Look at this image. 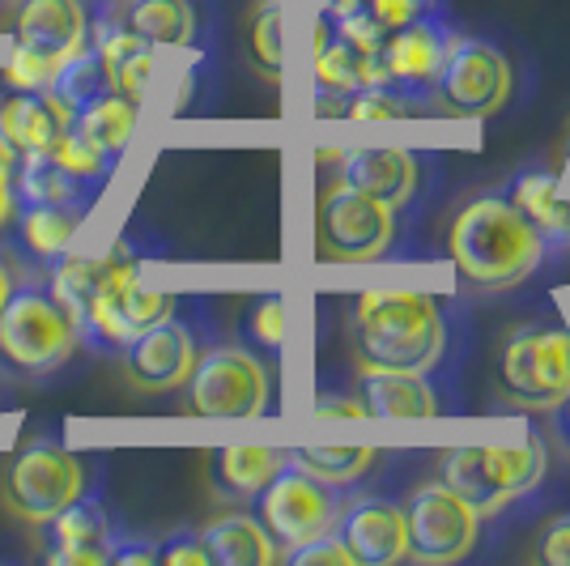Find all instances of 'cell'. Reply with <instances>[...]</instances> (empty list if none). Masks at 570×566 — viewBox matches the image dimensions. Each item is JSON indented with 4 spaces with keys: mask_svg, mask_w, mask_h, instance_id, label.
<instances>
[{
    "mask_svg": "<svg viewBox=\"0 0 570 566\" xmlns=\"http://www.w3.org/2000/svg\"><path fill=\"white\" fill-rule=\"evenodd\" d=\"M18 290V269H13V260H9V252L0 247V308L9 303V294Z\"/></svg>",
    "mask_w": 570,
    "mask_h": 566,
    "instance_id": "b9f144b4",
    "label": "cell"
},
{
    "mask_svg": "<svg viewBox=\"0 0 570 566\" xmlns=\"http://www.w3.org/2000/svg\"><path fill=\"white\" fill-rule=\"evenodd\" d=\"M285 563L289 566H357L354 554L341 545L336 533H324V537H311V541L285 549Z\"/></svg>",
    "mask_w": 570,
    "mask_h": 566,
    "instance_id": "8d00e7d4",
    "label": "cell"
},
{
    "mask_svg": "<svg viewBox=\"0 0 570 566\" xmlns=\"http://www.w3.org/2000/svg\"><path fill=\"white\" fill-rule=\"evenodd\" d=\"M102 192L98 179H81L69 166L60 163L51 149H30L13 166V196L18 209L22 205H95V196Z\"/></svg>",
    "mask_w": 570,
    "mask_h": 566,
    "instance_id": "44dd1931",
    "label": "cell"
},
{
    "mask_svg": "<svg viewBox=\"0 0 570 566\" xmlns=\"http://www.w3.org/2000/svg\"><path fill=\"white\" fill-rule=\"evenodd\" d=\"M268 371L252 350L214 345L196 354L188 375V409L200 418H261L268 413Z\"/></svg>",
    "mask_w": 570,
    "mask_h": 566,
    "instance_id": "8fae6325",
    "label": "cell"
},
{
    "mask_svg": "<svg viewBox=\"0 0 570 566\" xmlns=\"http://www.w3.org/2000/svg\"><path fill=\"white\" fill-rule=\"evenodd\" d=\"M333 533L357 566H392L404 558V511L401 502L383 495H366L341 507Z\"/></svg>",
    "mask_w": 570,
    "mask_h": 566,
    "instance_id": "ac0fdd59",
    "label": "cell"
},
{
    "mask_svg": "<svg viewBox=\"0 0 570 566\" xmlns=\"http://www.w3.org/2000/svg\"><path fill=\"white\" fill-rule=\"evenodd\" d=\"M81 341L72 311L48 282H26L0 308V362L26 379L56 375Z\"/></svg>",
    "mask_w": 570,
    "mask_h": 566,
    "instance_id": "277c9868",
    "label": "cell"
},
{
    "mask_svg": "<svg viewBox=\"0 0 570 566\" xmlns=\"http://www.w3.org/2000/svg\"><path fill=\"white\" fill-rule=\"evenodd\" d=\"M426 111V98L409 95L401 86H371V90H357L345 107V116L357 124H383V119H409Z\"/></svg>",
    "mask_w": 570,
    "mask_h": 566,
    "instance_id": "1f68e13d",
    "label": "cell"
},
{
    "mask_svg": "<svg viewBox=\"0 0 570 566\" xmlns=\"http://www.w3.org/2000/svg\"><path fill=\"white\" fill-rule=\"evenodd\" d=\"M511 86H515L511 60L494 43L455 35V43L448 48V60L434 77L430 95H434V107L443 116L485 119L502 111V103L511 98Z\"/></svg>",
    "mask_w": 570,
    "mask_h": 566,
    "instance_id": "9c48e42d",
    "label": "cell"
},
{
    "mask_svg": "<svg viewBox=\"0 0 570 566\" xmlns=\"http://www.w3.org/2000/svg\"><path fill=\"white\" fill-rule=\"evenodd\" d=\"M404 511V558L422 566L460 563L476 541L481 516L464 498L455 495L448 481H426L409 490L401 502Z\"/></svg>",
    "mask_w": 570,
    "mask_h": 566,
    "instance_id": "30bf717a",
    "label": "cell"
},
{
    "mask_svg": "<svg viewBox=\"0 0 570 566\" xmlns=\"http://www.w3.org/2000/svg\"><path fill=\"white\" fill-rule=\"evenodd\" d=\"M366 13L383 30H401V26L422 22V18H439L443 13V0H366Z\"/></svg>",
    "mask_w": 570,
    "mask_h": 566,
    "instance_id": "d590c367",
    "label": "cell"
},
{
    "mask_svg": "<svg viewBox=\"0 0 570 566\" xmlns=\"http://www.w3.org/2000/svg\"><path fill=\"white\" fill-rule=\"evenodd\" d=\"M311 409L315 418H366V404L357 392H320Z\"/></svg>",
    "mask_w": 570,
    "mask_h": 566,
    "instance_id": "f35d334b",
    "label": "cell"
},
{
    "mask_svg": "<svg viewBox=\"0 0 570 566\" xmlns=\"http://www.w3.org/2000/svg\"><path fill=\"white\" fill-rule=\"evenodd\" d=\"M200 541H205V549H209V558L217 566H273L282 558V549L268 537V528L256 516H247V511L209 519L200 528Z\"/></svg>",
    "mask_w": 570,
    "mask_h": 566,
    "instance_id": "d4e9b609",
    "label": "cell"
},
{
    "mask_svg": "<svg viewBox=\"0 0 570 566\" xmlns=\"http://www.w3.org/2000/svg\"><path fill=\"white\" fill-rule=\"evenodd\" d=\"M48 563L51 566H107L111 563V545H116L119 528L111 524V511L102 495L86 490L72 498L60 516L48 524Z\"/></svg>",
    "mask_w": 570,
    "mask_h": 566,
    "instance_id": "9a60e30c",
    "label": "cell"
},
{
    "mask_svg": "<svg viewBox=\"0 0 570 566\" xmlns=\"http://www.w3.org/2000/svg\"><path fill=\"white\" fill-rule=\"evenodd\" d=\"M175 311H179V299L170 290L145 285L137 243L132 238H116L98 256L95 290H90V299L77 311V332L95 350H124L128 341H137L145 329L163 324Z\"/></svg>",
    "mask_w": 570,
    "mask_h": 566,
    "instance_id": "3957f363",
    "label": "cell"
},
{
    "mask_svg": "<svg viewBox=\"0 0 570 566\" xmlns=\"http://www.w3.org/2000/svg\"><path fill=\"white\" fill-rule=\"evenodd\" d=\"M196 354H200L196 350V332L175 311L163 324L145 329L137 341L124 345V375L145 397H163V392H175V388L188 383Z\"/></svg>",
    "mask_w": 570,
    "mask_h": 566,
    "instance_id": "4fadbf2b",
    "label": "cell"
},
{
    "mask_svg": "<svg viewBox=\"0 0 570 566\" xmlns=\"http://www.w3.org/2000/svg\"><path fill=\"white\" fill-rule=\"evenodd\" d=\"M324 18H345V13H354V9H362L366 0H311Z\"/></svg>",
    "mask_w": 570,
    "mask_h": 566,
    "instance_id": "7bdbcfd3",
    "label": "cell"
},
{
    "mask_svg": "<svg viewBox=\"0 0 570 566\" xmlns=\"http://www.w3.org/2000/svg\"><path fill=\"white\" fill-rule=\"evenodd\" d=\"M341 495L336 486L311 477V472L285 465L261 495H256V519L268 528V537L277 541V549H294V545L311 541L333 533L336 516H341Z\"/></svg>",
    "mask_w": 570,
    "mask_h": 566,
    "instance_id": "7c38bea8",
    "label": "cell"
},
{
    "mask_svg": "<svg viewBox=\"0 0 570 566\" xmlns=\"http://www.w3.org/2000/svg\"><path fill=\"white\" fill-rule=\"evenodd\" d=\"M111 563H119V566H154V563H158V545L137 541L132 533H119L116 545H111Z\"/></svg>",
    "mask_w": 570,
    "mask_h": 566,
    "instance_id": "ab89813d",
    "label": "cell"
},
{
    "mask_svg": "<svg viewBox=\"0 0 570 566\" xmlns=\"http://www.w3.org/2000/svg\"><path fill=\"white\" fill-rule=\"evenodd\" d=\"M515 209L541 231V238L553 247H570V196L562 188V179L553 170H520L511 179V192Z\"/></svg>",
    "mask_w": 570,
    "mask_h": 566,
    "instance_id": "603a6c76",
    "label": "cell"
},
{
    "mask_svg": "<svg viewBox=\"0 0 570 566\" xmlns=\"http://www.w3.org/2000/svg\"><path fill=\"white\" fill-rule=\"evenodd\" d=\"M396 209L336 179L315 209V252L328 264H371L392 252Z\"/></svg>",
    "mask_w": 570,
    "mask_h": 566,
    "instance_id": "ba28073f",
    "label": "cell"
},
{
    "mask_svg": "<svg viewBox=\"0 0 570 566\" xmlns=\"http://www.w3.org/2000/svg\"><path fill=\"white\" fill-rule=\"evenodd\" d=\"M51 98L69 111V116H77L81 107H90L95 98L111 95V77H107V65H102V56H98L95 48L77 51V56H69L60 69H56V77H51Z\"/></svg>",
    "mask_w": 570,
    "mask_h": 566,
    "instance_id": "f1b7e54d",
    "label": "cell"
},
{
    "mask_svg": "<svg viewBox=\"0 0 570 566\" xmlns=\"http://www.w3.org/2000/svg\"><path fill=\"white\" fill-rule=\"evenodd\" d=\"M285 456H289L294 469L311 472L328 486H354L357 477H366L380 460L375 448H294Z\"/></svg>",
    "mask_w": 570,
    "mask_h": 566,
    "instance_id": "f546056e",
    "label": "cell"
},
{
    "mask_svg": "<svg viewBox=\"0 0 570 566\" xmlns=\"http://www.w3.org/2000/svg\"><path fill=\"white\" fill-rule=\"evenodd\" d=\"M247 341L261 350V354H282V341H285V303L277 290L261 294L252 308H247Z\"/></svg>",
    "mask_w": 570,
    "mask_h": 566,
    "instance_id": "d6a6232c",
    "label": "cell"
},
{
    "mask_svg": "<svg viewBox=\"0 0 570 566\" xmlns=\"http://www.w3.org/2000/svg\"><path fill=\"white\" fill-rule=\"evenodd\" d=\"M13 213H18V196H13V170L0 166V231L13 226Z\"/></svg>",
    "mask_w": 570,
    "mask_h": 566,
    "instance_id": "60d3db41",
    "label": "cell"
},
{
    "mask_svg": "<svg viewBox=\"0 0 570 566\" xmlns=\"http://www.w3.org/2000/svg\"><path fill=\"white\" fill-rule=\"evenodd\" d=\"M350 341L357 367L430 375L448 354V320L430 290L380 285L350 303Z\"/></svg>",
    "mask_w": 570,
    "mask_h": 566,
    "instance_id": "7a4b0ae2",
    "label": "cell"
},
{
    "mask_svg": "<svg viewBox=\"0 0 570 566\" xmlns=\"http://www.w3.org/2000/svg\"><path fill=\"white\" fill-rule=\"evenodd\" d=\"M558 418H562V435H567V443H570V397L558 404Z\"/></svg>",
    "mask_w": 570,
    "mask_h": 566,
    "instance_id": "ee69618b",
    "label": "cell"
},
{
    "mask_svg": "<svg viewBox=\"0 0 570 566\" xmlns=\"http://www.w3.org/2000/svg\"><path fill=\"white\" fill-rule=\"evenodd\" d=\"M357 397L366 404V418H434V413H443L439 388L422 371L357 367Z\"/></svg>",
    "mask_w": 570,
    "mask_h": 566,
    "instance_id": "7402d4cb",
    "label": "cell"
},
{
    "mask_svg": "<svg viewBox=\"0 0 570 566\" xmlns=\"http://www.w3.org/2000/svg\"><path fill=\"white\" fill-rule=\"evenodd\" d=\"M56 60H48L43 51L35 48H13V56H9V65H4V81L9 86H18V90H48L51 77H56Z\"/></svg>",
    "mask_w": 570,
    "mask_h": 566,
    "instance_id": "836d02e7",
    "label": "cell"
},
{
    "mask_svg": "<svg viewBox=\"0 0 570 566\" xmlns=\"http://www.w3.org/2000/svg\"><path fill=\"white\" fill-rule=\"evenodd\" d=\"M528 554H532V563H541V566H570V511L549 516L546 524L537 528Z\"/></svg>",
    "mask_w": 570,
    "mask_h": 566,
    "instance_id": "e575fe53",
    "label": "cell"
},
{
    "mask_svg": "<svg viewBox=\"0 0 570 566\" xmlns=\"http://www.w3.org/2000/svg\"><path fill=\"white\" fill-rule=\"evenodd\" d=\"M158 563L167 566H209V549L200 541V533H175L167 545H158Z\"/></svg>",
    "mask_w": 570,
    "mask_h": 566,
    "instance_id": "74e56055",
    "label": "cell"
},
{
    "mask_svg": "<svg viewBox=\"0 0 570 566\" xmlns=\"http://www.w3.org/2000/svg\"><path fill=\"white\" fill-rule=\"evenodd\" d=\"M72 116L51 98V90H0V137L18 154L30 149H56L69 133Z\"/></svg>",
    "mask_w": 570,
    "mask_h": 566,
    "instance_id": "ffe728a7",
    "label": "cell"
},
{
    "mask_svg": "<svg viewBox=\"0 0 570 566\" xmlns=\"http://www.w3.org/2000/svg\"><path fill=\"white\" fill-rule=\"evenodd\" d=\"M494 388L520 409H558L570 397V329L520 324L502 336Z\"/></svg>",
    "mask_w": 570,
    "mask_h": 566,
    "instance_id": "8992f818",
    "label": "cell"
},
{
    "mask_svg": "<svg viewBox=\"0 0 570 566\" xmlns=\"http://www.w3.org/2000/svg\"><path fill=\"white\" fill-rule=\"evenodd\" d=\"M90 490L86 460L56 439H35L26 443L0 477V502L13 519L30 528H43L51 516H60L72 498Z\"/></svg>",
    "mask_w": 570,
    "mask_h": 566,
    "instance_id": "52a82bcc",
    "label": "cell"
},
{
    "mask_svg": "<svg viewBox=\"0 0 570 566\" xmlns=\"http://www.w3.org/2000/svg\"><path fill=\"white\" fill-rule=\"evenodd\" d=\"M247 51L261 77L282 81L285 72V0H261L247 26Z\"/></svg>",
    "mask_w": 570,
    "mask_h": 566,
    "instance_id": "4dcf8cb0",
    "label": "cell"
},
{
    "mask_svg": "<svg viewBox=\"0 0 570 566\" xmlns=\"http://www.w3.org/2000/svg\"><path fill=\"white\" fill-rule=\"evenodd\" d=\"M549 256L541 231L515 209L511 196L481 192L448 226V264L455 282L476 294H499L528 282Z\"/></svg>",
    "mask_w": 570,
    "mask_h": 566,
    "instance_id": "6da1fadb",
    "label": "cell"
},
{
    "mask_svg": "<svg viewBox=\"0 0 570 566\" xmlns=\"http://www.w3.org/2000/svg\"><path fill=\"white\" fill-rule=\"evenodd\" d=\"M455 43V30L448 18H422L401 30L383 35V69H387V86H401L409 95L426 98L434 90V77L448 60V48Z\"/></svg>",
    "mask_w": 570,
    "mask_h": 566,
    "instance_id": "5bb4252c",
    "label": "cell"
},
{
    "mask_svg": "<svg viewBox=\"0 0 570 566\" xmlns=\"http://www.w3.org/2000/svg\"><path fill=\"white\" fill-rule=\"evenodd\" d=\"M546 443L528 435L520 448H452L439 456V481H448L476 516H499L515 498L532 495L546 477Z\"/></svg>",
    "mask_w": 570,
    "mask_h": 566,
    "instance_id": "5b68a950",
    "label": "cell"
},
{
    "mask_svg": "<svg viewBox=\"0 0 570 566\" xmlns=\"http://www.w3.org/2000/svg\"><path fill=\"white\" fill-rule=\"evenodd\" d=\"M137 107H141V103H132V98H124L111 90V95L95 98L90 107H81V111L72 116L69 133L86 145V149H95L102 163L116 166L119 154L132 142V133H137Z\"/></svg>",
    "mask_w": 570,
    "mask_h": 566,
    "instance_id": "484cf974",
    "label": "cell"
},
{
    "mask_svg": "<svg viewBox=\"0 0 570 566\" xmlns=\"http://www.w3.org/2000/svg\"><path fill=\"white\" fill-rule=\"evenodd\" d=\"M86 205H22L13 213V243L22 247L30 260H60L77 238L81 222H86Z\"/></svg>",
    "mask_w": 570,
    "mask_h": 566,
    "instance_id": "4316f807",
    "label": "cell"
},
{
    "mask_svg": "<svg viewBox=\"0 0 570 566\" xmlns=\"http://www.w3.org/2000/svg\"><path fill=\"white\" fill-rule=\"evenodd\" d=\"M324 163L341 166V184L375 196L392 209H404L417 192V158L401 145H357V149H324Z\"/></svg>",
    "mask_w": 570,
    "mask_h": 566,
    "instance_id": "2e32d148",
    "label": "cell"
},
{
    "mask_svg": "<svg viewBox=\"0 0 570 566\" xmlns=\"http://www.w3.org/2000/svg\"><path fill=\"white\" fill-rule=\"evenodd\" d=\"M13 30L22 48L43 51L48 60L65 65L69 56L90 48V9L86 0H18Z\"/></svg>",
    "mask_w": 570,
    "mask_h": 566,
    "instance_id": "d6986e66",
    "label": "cell"
},
{
    "mask_svg": "<svg viewBox=\"0 0 570 566\" xmlns=\"http://www.w3.org/2000/svg\"><path fill=\"white\" fill-rule=\"evenodd\" d=\"M289 465L277 448H222L209 456V486L222 502H247L256 498Z\"/></svg>",
    "mask_w": 570,
    "mask_h": 566,
    "instance_id": "cb8c5ba5",
    "label": "cell"
},
{
    "mask_svg": "<svg viewBox=\"0 0 570 566\" xmlns=\"http://www.w3.org/2000/svg\"><path fill=\"white\" fill-rule=\"evenodd\" d=\"M90 4H95L90 9V48L102 56L111 90L141 103L149 90V77H154V43L119 22L116 0H90Z\"/></svg>",
    "mask_w": 570,
    "mask_h": 566,
    "instance_id": "e0dca14e",
    "label": "cell"
},
{
    "mask_svg": "<svg viewBox=\"0 0 570 566\" xmlns=\"http://www.w3.org/2000/svg\"><path fill=\"white\" fill-rule=\"evenodd\" d=\"M119 22L128 26L132 35L149 39L154 48H196V9L191 0H116Z\"/></svg>",
    "mask_w": 570,
    "mask_h": 566,
    "instance_id": "83f0119b",
    "label": "cell"
}]
</instances>
